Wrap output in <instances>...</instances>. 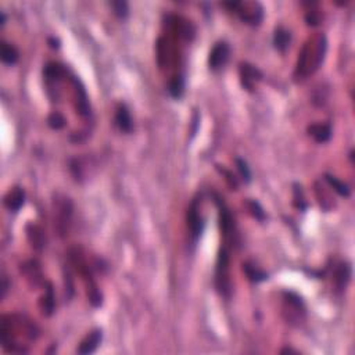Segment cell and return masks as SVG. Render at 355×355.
I'll list each match as a JSON object with an SVG mask.
<instances>
[{
    "label": "cell",
    "mask_w": 355,
    "mask_h": 355,
    "mask_svg": "<svg viewBox=\"0 0 355 355\" xmlns=\"http://www.w3.org/2000/svg\"><path fill=\"white\" fill-rule=\"evenodd\" d=\"M247 207H249L250 212L253 214V217L255 219H258V221H264L265 219V212H264L263 207L257 201H247Z\"/></svg>",
    "instance_id": "27"
},
{
    "label": "cell",
    "mask_w": 355,
    "mask_h": 355,
    "mask_svg": "<svg viewBox=\"0 0 355 355\" xmlns=\"http://www.w3.org/2000/svg\"><path fill=\"white\" fill-rule=\"evenodd\" d=\"M285 315L290 323L301 322L304 318V305L298 295L286 293L285 298Z\"/></svg>",
    "instance_id": "3"
},
{
    "label": "cell",
    "mask_w": 355,
    "mask_h": 355,
    "mask_svg": "<svg viewBox=\"0 0 355 355\" xmlns=\"http://www.w3.org/2000/svg\"><path fill=\"white\" fill-rule=\"evenodd\" d=\"M24 201H25V193L21 188H14L13 190H10L9 193L6 194L5 197L6 207L13 212L18 211L20 208L24 205Z\"/></svg>",
    "instance_id": "10"
},
{
    "label": "cell",
    "mask_w": 355,
    "mask_h": 355,
    "mask_svg": "<svg viewBox=\"0 0 355 355\" xmlns=\"http://www.w3.org/2000/svg\"><path fill=\"white\" fill-rule=\"evenodd\" d=\"M188 226H189L193 237H198V236L201 235V232H203L204 221L201 215H200V212H198L197 204L196 203L192 204L189 211H188Z\"/></svg>",
    "instance_id": "9"
},
{
    "label": "cell",
    "mask_w": 355,
    "mask_h": 355,
    "mask_svg": "<svg viewBox=\"0 0 355 355\" xmlns=\"http://www.w3.org/2000/svg\"><path fill=\"white\" fill-rule=\"evenodd\" d=\"M326 47H328V42H326L325 36H319L316 39L307 42L304 49L300 53V57H298L295 74L300 75L301 78H304V77H308L309 74L315 72L325 59Z\"/></svg>",
    "instance_id": "1"
},
{
    "label": "cell",
    "mask_w": 355,
    "mask_h": 355,
    "mask_svg": "<svg viewBox=\"0 0 355 355\" xmlns=\"http://www.w3.org/2000/svg\"><path fill=\"white\" fill-rule=\"evenodd\" d=\"M236 165H237V170H239L241 178L246 180V182H250L251 179V172H250V168L247 165V162L243 161L241 158H236Z\"/></svg>",
    "instance_id": "28"
},
{
    "label": "cell",
    "mask_w": 355,
    "mask_h": 355,
    "mask_svg": "<svg viewBox=\"0 0 355 355\" xmlns=\"http://www.w3.org/2000/svg\"><path fill=\"white\" fill-rule=\"evenodd\" d=\"M236 13H239L240 18L245 23L251 25H258L263 21V7L258 3H240Z\"/></svg>",
    "instance_id": "4"
},
{
    "label": "cell",
    "mask_w": 355,
    "mask_h": 355,
    "mask_svg": "<svg viewBox=\"0 0 355 355\" xmlns=\"http://www.w3.org/2000/svg\"><path fill=\"white\" fill-rule=\"evenodd\" d=\"M88 297L93 307H100L102 305V293L99 291L97 286L92 281H90L88 286Z\"/></svg>",
    "instance_id": "23"
},
{
    "label": "cell",
    "mask_w": 355,
    "mask_h": 355,
    "mask_svg": "<svg viewBox=\"0 0 355 355\" xmlns=\"http://www.w3.org/2000/svg\"><path fill=\"white\" fill-rule=\"evenodd\" d=\"M325 179L328 180V183L330 184L333 189L336 190L340 196H344V197H348V196H350V189H348V186H347L346 183H343V182H340V180L336 179V178L332 175H326L325 176Z\"/></svg>",
    "instance_id": "21"
},
{
    "label": "cell",
    "mask_w": 355,
    "mask_h": 355,
    "mask_svg": "<svg viewBox=\"0 0 355 355\" xmlns=\"http://www.w3.org/2000/svg\"><path fill=\"white\" fill-rule=\"evenodd\" d=\"M215 285L218 291L225 297H229L232 291L231 279H229V253L226 249L219 250L217 259V272H215Z\"/></svg>",
    "instance_id": "2"
},
{
    "label": "cell",
    "mask_w": 355,
    "mask_h": 355,
    "mask_svg": "<svg viewBox=\"0 0 355 355\" xmlns=\"http://www.w3.org/2000/svg\"><path fill=\"white\" fill-rule=\"evenodd\" d=\"M71 215H72V205L69 203L68 198H65L64 201L59 205V212H57V229L61 235H65L68 232L69 221H71Z\"/></svg>",
    "instance_id": "7"
},
{
    "label": "cell",
    "mask_w": 355,
    "mask_h": 355,
    "mask_svg": "<svg viewBox=\"0 0 355 355\" xmlns=\"http://www.w3.org/2000/svg\"><path fill=\"white\" fill-rule=\"evenodd\" d=\"M100 342H102V330H93V332L81 343V346H79L78 348V352L82 355L92 354L93 351L99 347Z\"/></svg>",
    "instance_id": "11"
},
{
    "label": "cell",
    "mask_w": 355,
    "mask_h": 355,
    "mask_svg": "<svg viewBox=\"0 0 355 355\" xmlns=\"http://www.w3.org/2000/svg\"><path fill=\"white\" fill-rule=\"evenodd\" d=\"M42 309H43V314L46 315H51L54 311V295H53L51 286H49L47 294L42 298Z\"/></svg>",
    "instance_id": "22"
},
{
    "label": "cell",
    "mask_w": 355,
    "mask_h": 355,
    "mask_svg": "<svg viewBox=\"0 0 355 355\" xmlns=\"http://www.w3.org/2000/svg\"><path fill=\"white\" fill-rule=\"evenodd\" d=\"M45 78H46L47 82H59L65 74V68L63 65L55 64V63H50L45 67Z\"/></svg>",
    "instance_id": "16"
},
{
    "label": "cell",
    "mask_w": 355,
    "mask_h": 355,
    "mask_svg": "<svg viewBox=\"0 0 355 355\" xmlns=\"http://www.w3.org/2000/svg\"><path fill=\"white\" fill-rule=\"evenodd\" d=\"M23 269L29 279H41V269H39L36 263L25 264Z\"/></svg>",
    "instance_id": "26"
},
{
    "label": "cell",
    "mask_w": 355,
    "mask_h": 355,
    "mask_svg": "<svg viewBox=\"0 0 355 355\" xmlns=\"http://www.w3.org/2000/svg\"><path fill=\"white\" fill-rule=\"evenodd\" d=\"M229 59V46L225 42H219L217 43L212 51L210 53V67L211 69H219L226 64V61Z\"/></svg>",
    "instance_id": "6"
},
{
    "label": "cell",
    "mask_w": 355,
    "mask_h": 355,
    "mask_svg": "<svg viewBox=\"0 0 355 355\" xmlns=\"http://www.w3.org/2000/svg\"><path fill=\"white\" fill-rule=\"evenodd\" d=\"M243 271H245L246 275L249 276L250 281L263 282V281H265V279H268L267 273L263 272V271L258 269V268L250 265V264H245V265H243Z\"/></svg>",
    "instance_id": "20"
},
{
    "label": "cell",
    "mask_w": 355,
    "mask_h": 355,
    "mask_svg": "<svg viewBox=\"0 0 355 355\" xmlns=\"http://www.w3.org/2000/svg\"><path fill=\"white\" fill-rule=\"evenodd\" d=\"M111 7L114 9V13L121 17V18H125L128 15V3L126 2H113L111 3Z\"/></svg>",
    "instance_id": "29"
},
{
    "label": "cell",
    "mask_w": 355,
    "mask_h": 355,
    "mask_svg": "<svg viewBox=\"0 0 355 355\" xmlns=\"http://www.w3.org/2000/svg\"><path fill=\"white\" fill-rule=\"evenodd\" d=\"M2 60H3V63L9 65L15 64L17 60H18V51H17V49L11 46V45H9V43L3 42L2 43Z\"/></svg>",
    "instance_id": "18"
},
{
    "label": "cell",
    "mask_w": 355,
    "mask_h": 355,
    "mask_svg": "<svg viewBox=\"0 0 355 355\" xmlns=\"http://www.w3.org/2000/svg\"><path fill=\"white\" fill-rule=\"evenodd\" d=\"M75 85V93H77V110L81 116H88L89 114V102L86 92L83 89L82 83L79 82L78 79H74Z\"/></svg>",
    "instance_id": "12"
},
{
    "label": "cell",
    "mask_w": 355,
    "mask_h": 355,
    "mask_svg": "<svg viewBox=\"0 0 355 355\" xmlns=\"http://www.w3.org/2000/svg\"><path fill=\"white\" fill-rule=\"evenodd\" d=\"M116 121L117 125L120 126V129L122 130V132H130V130H132V118H130L129 111H128V108L125 106L118 107Z\"/></svg>",
    "instance_id": "15"
},
{
    "label": "cell",
    "mask_w": 355,
    "mask_h": 355,
    "mask_svg": "<svg viewBox=\"0 0 355 355\" xmlns=\"http://www.w3.org/2000/svg\"><path fill=\"white\" fill-rule=\"evenodd\" d=\"M28 239L31 241V245L35 250L41 251L43 247H45V236H43V232L39 226L36 225H29L27 228Z\"/></svg>",
    "instance_id": "13"
},
{
    "label": "cell",
    "mask_w": 355,
    "mask_h": 355,
    "mask_svg": "<svg viewBox=\"0 0 355 355\" xmlns=\"http://www.w3.org/2000/svg\"><path fill=\"white\" fill-rule=\"evenodd\" d=\"M273 43H275V47L277 50H286V47L290 43V33L287 32L286 29L279 28L275 31V35H273Z\"/></svg>",
    "instance_id": "19"
},
{
    "label": "cell",
    "mask_w": 355,
    "mask_h": 355,
    "mask_svg": "<svg viewBox=\"0 0 355 355\" xmlns=\"http://www.w3.org/2000/svg\"><path fill=\"white\" fill-rule=\"evenodd\" d=\"M219 226H221V232L223 233L226 240H231L235 243L236 237V226L233 217H232L231 211L223 205V203L219 204Z\"/></svg>",
    "instance_id": "5"
},
{
    "label": "cell",
    "mask_w": 355,
    "mask_h": 355,
    "mask_svg": "<svg viewBox=\"0 0 355 355\" xmlns=\"http://www.w3.org/2000/svg\"><path fill=\"white\" fill-rule=\"evenodd\" d=\"M307 24L308 25H312V27H315V25H318L319 24V15L315 11H311V13L307 14Z\"/></svg>",
    "instance_id": "30"
},
{
    "label": "cell",
    "mask_w": 355,
    "mask_h": 355,
    "mask_svg": "<svg viewBox=\"0 0 355 355\" xmlns=\"http://www.w3.org/2000/svg\"><path fill=\"white\" fill-rule=\"evenodd\" d=\"M170 92L175 99H179L183 93V79L182 77H174L170 83Z\"/></svg>",
    "instance_id": "24"
},
{
    "label": "cell",
    "mask_w": 355,
    "mask_h": 355,
    "mask_svg": "<svg viewBox=\"0 0 355 355\" xmlns=\"http://www.w3.org/2000/svg\"><path fill=\"white\" fill-rule=\"evenodd\" d=\"M47 122H49L50 128H53V129H61L65 125V118L61 116L60 113H53L47 118Z\"/></svg>",
    "instance_id": "25"
},
{
    "label": "cell",
    "mask_w": 355,
    "mask_h": 355,
    "mask_svg": "<svg viewBox=\"0 0 355 355\" xmlns=\"http://www.w3.org/2000/svg\"><path fill=\"white\" fill-rule=\"evenodd\" d=\"M240 75H241V83L247 90H253L254 83L263 78V74L259 72L258 68L254 65H250L247 63L240 65Z\"/></svg>",
    "instance_id": "8"
},
{
    "label": "cell",
    "mask_w": 355,
    "mask_h": 355,
    "mask_svg": "<svg viewBox=\"0 0 355 355\" xmlns=\"http://www.w3.org/2000/svg\"><path fill=\"white\" fill-rule=\"evenodd\" d=\"M308 132L316 142H319V143L328 142L329 139H330V136H332V129H330V126L323 124L311 125L308 128Z\"/></svg>",
    "instance_id": "14"
},
{
    "label": "cell",
    "mask_w": 355,
    "mask_h": 355,
    "mask_svg": "<svg viewBox=\"0 0 355 355\" xmlns=\"http://www.w3.org/2000/svg\"><path fill=\"white\" fill-rule=\"evenodd\" d=\"M351 276V268L348 264H342L340 267L337 268L336 275H334V282L339 290H344L347 286V283L350 282Z\"/></svg>",
    "instance_id": "17"
}]
</instances>
